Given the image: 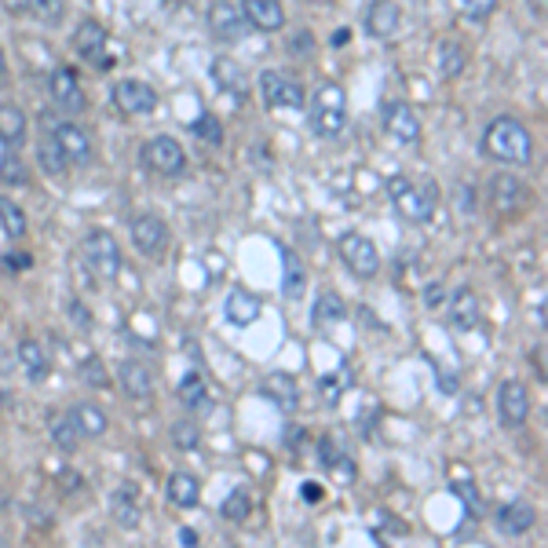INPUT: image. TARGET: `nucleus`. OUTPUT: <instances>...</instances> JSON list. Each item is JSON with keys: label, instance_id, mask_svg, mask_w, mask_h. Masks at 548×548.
<instances>
[{"label": "nucleus", "instance_id": "nucleus-47", "mask_svg": "<svg viewBox=\"0 0 548 548\" xmlns=\"http://www.w3.org/2000/svg\"><path fill=\"white\" fill-rule=\"evenodd\" d=\"M70 311H74V322H77V326H88V315H85V307H81V304H70Z\"/></svg>", "mask_w": 548, "mask_h": 548}, {"label": "nucleus", "instance_id": "nucleus-27", "mask_svg": "<svg viewBox=\"0 0 548 548\" xmlns=\"http://www.w3.org/2000/svg\"><path fill=\"white\" fill-rule=\"evenodd\" d=\"M180 402L187 406L190 413H209L212 410L209 388H205V380H201L198 373L183 377V384H180Z\"/></svg>", "mask_w": 548, "mask_h": 548}, {"label": "nucleus", "instance_id": "nucleus-26", "mask_svg": "<svg viewBox=\"0 0 548 548\" xmlns=\"http://www.w3.org/2000/svg\"><path fill=\"white\" fill-rule=\"evenodd\" d=\"M212 77H216V85H220L223 92L242 95V99H245V74H242V66L234 63V59L220 55V59L212 63Z\"/></svg>", "mask_w": 548, "mask_h": 548}, {"label": "nucleus", "instance_id": "nucleus-36", "mask_svg": "<svg viewBox=\"0 0 548 548\" xmlns=\"http://www.w3.org/2000/svg\"><path fill=\"white\" fill-rule=\"evenodd\" d=\"M30 11L44 26H55L66 15V0H30Z\"/></svg>", "mask_w": 548, "mask_h": 548}, {"label": "nucleus", "instance_id": "nucleus-9", "mask_svg": "<svg viewBox=\"0 0 548 548\" xmlns=\"http://www.w3.org/2000/svg\"><path fill=\"white\" fill-rule=\"evenodd\" d=\"M384 132H388L395 143L410 147L421 139V117L410 103H388L384 106Z\"/></svg>", "mask_w": 548, "mask_h": 548}, {"label": "nucleus", "instance_id": "nucleus-50", "mask_svg": "<svg viewBox=\"0 0 548 548\" xmlns=\"http://www.w3.org/2000/svg\"><path fill=\"white\" fill-rule=\"evenodd\" d=\"M180 541H187V545H194V541H198V534H194V530H180Z\"/></svg>", "mask_w": 548, "mask_h": 548}, {"label": "nucleus", "instance_id": "nucleus-10", "mask_svg": "<svg viewBox=\"0 0 548 548\" xmlns=\"http://www.w3.org/2000/svg\"><path fill=\"white\" fill-rule=\"evenodd\" d=\"M490 201H494L497 212H519L530 205V187L516 176H508V172H497L494 180H490Z\"/></svg>", "mask_w": 548, "mask_h": 548}, {"label": "nucleus", "instance_id": "nucleus-38", "mask_svg": "<svg viewBox=\"0 0 548 548\" xmlns=\"http://www.w3.org/2000/svg\"><path fill=\"white\" fill-rule=\"evenodd\" d=\"M0 180L4 183H15V187H22V183L30 180V172H26V165H22L15 154H8V158L0 161Z\"/></svg>", "mask_w": 548, "mask_h": 548}, {"label": "nucleus", "instance_id": "nucleus-43", "mask_svg": "<svg viewBox=\"0 0 548 548\" xmlns=\"http://www.w3.org/2000/svg\"><path fill=\"white\" fill-rule=\"evenodd\" d=\"M457 4H461L464 15H468V19H475V22L486 19V15L497 8V0H457Z\"/></svg>", "mask_w": 548, "mask_h": 548}, {"label": "nucleus", "instance_id": "nucleus-32", "mask_svg": "<svg viewBox=\"0 0 548 548\" xmlns=\"http://www.w3.org/2000/svg\"><path fill=\"white\" fill-rule=\"evenodd\" d=\"M435 63L443 70V77H461L464 66H468V55L457 41H443L439 44V52H435Z\"/></svg>", "mask_w": 548, "mask_h": 548}, {"label": "nucleus", "instance_id": "nucleus-42", "mask_svg": "<svg viewBox=\"0 0 548 548\" xmlns=\"http://www.w3.org/2000/svg\"><path fill=\"white\" fill-rule=\"evenodd\" d=\"M198 428H194V424L190 421H180V424H172V443L180 446V450H194V446H198Z\"/></svg>", "mask_w": 548, "mask_h": 548}, {"label": "nucleus", "instance_id": "nucleus-17", "mask_svg": "<svg viewBox=\"0 0 548 548\" xmlns=\"http://www.w3.org/2000/svg\"><path fill=\"white\" fill-rule=\"evenodd\" d=\"M132 242H136V249L143 256H158L165 249V242H169V231H165V223L158 216L143 212V216L132 220Z\"/></svg>", "mask_w": 548, "mask_h": 548}, {"label": "nucleus", "instance_id": "nucleus-51", "mask_svg": "<svg viewBox=\"0 0 548 548\" xmlns=\"http://www.w3.org/2000/svg\"><path fill=\"white\" fill-rule=\"evenodd\" d=\"M4 74H8V59H4V52H0V81H4Z\"/></svg>", "mask_w": 548, "mask_h": 548}, {"label": "nucleus", "instance_id": "nucleus-11", "mask_svg": "<svg viewBox=\"0 0 548 548\" xmlns=\"http://www.w3.org/2000/svg\"><path fill=\"white\" fill-rule=\"evenodd\" d=\"M48 92H52L55 103L63 106V110H70V114H81V110L88 106L85 88H81L74 70H66V66L52 70V77H48Z\"/></svg>", "mask_w": 548, "mask_h": 548}, {"label": "nucleus", "instance_id": "nucleus-2", "mask_svg": "<svg viewBox=\"0 0 548 548\" xmlns=\"http://www.w3.org/2000/svg\"><path fill=\"white\" fill-rule=\"evenodd\" d=\"M388 194L402 220L410 223H428L435 216V205H439V187L435 183H413L406 176L388 180Z\"/></svg>", "mask_w": 548, "mask_h": 548}, {"label": "nucleus", "instance_id": "nucleus-4", "mask_svg": "<svg viewBox=\"0 0 548 548\" xmlns=\"http://www.w3.org/2000/svg\"><path fill=\"white\" fill-rule=\"evenodd\" d=\"M85 264L92 267L95 278L114 282L121 274V245L110 231H92L85 238Z\"/></svg>", "mask_w": 548, "mask_h": 548}, {"label": "nucleus", "instance_id": "nucleus-13", "mask_svg": "<svg viewBox=\"0 0 548 548\" xmlns=\"http://www.w3.org/2000/svg\"><path fill=\"white\" fill-rule=\"evenodd\" d=\"M245 15H242V8L234 4V0H216L209 8V30H212V37H220V41H238L245 33Z\"/></svg>", "mask_w": 548, "mask_h": 548}, {"label": "nucleus", "instance_id": "nucleus-6", "mask_svg": "<svg viewBox=\"0 0 548 548\" xmlns=\"http://www.w3.org/2000/svg\"><path fill=\"white\" fill-rule=\"evenodd\" d=\"M497 417L505 428H523L530 417V388L523 380H505L497 388Z\"/></svg>", "mask_w": 548, "mask_h": 548}, {"label": "nucleus", "instance_id": "nucleus-3", "mask_svg": "<svg viewBox=\"0 0 548 548\" xmlns=\"http://www.w3.org/2000/svg\"><path fill=\"white\" fill-rule=\"evenodd\" d=\"M348 121V95L340 85H322L311 99V125L318 136H340V128Z\"/></svg>", "mask_w": 548, "mask_h": 548}, {"label": "nucleus", "instance_id": "nucleus-18", "mask_svg": "<svg viewBox=\"0 0 548 548\" xmlns=\"http://www.w3.org/2000/svg\"><path fill=\"white\" fill-rule=\"evenodd\" d=\"M402 26V8L395 4V0H373L366 11V30L373 33V37H395Z\"/></svg>", "mask_w": 548, "mask_h": 548}, {"label": "nucleus", "instance_id": "nucleus-41", "mask_svg": "<svg viewBox=\"0 0 548 548\" xmlns=\"http://www.w3.org/2000/svg\"><path fill=\"white\" fill-rule=\"evenodd\" d=\"M198 139H205V143H223V128H220V121L216 117H201V121H194V128H190Z\"/></svg>", "mask_w": 548, "mask_h": 548}, {"label": "nucleus", "instance_id": "nucleus-8", "mask_svg": "<svg viewBox=\"0 0 548 548\" xmlns=\"http://www.w3.org/2000/svg\"><path fill=\"white\" fill-rule=\"evenodd\" d=\"M340 256H344V264L359 274V278H373V274L380 271L377 245L369 242L366 234H359V231H351V234L340 238Z\"/></svg>", "mask_w": 548, "mask_h": 548}, {"label": "nucleus", "instance_id": "nucleus-5", "mask_svg": "<svg viewBox=\"0 0 548 548\" xmlns=\"http://www.w3.org/2000/svg\"><path fill=\"white\" fill-rule=\"evenodd\" d=\"M260 92L274 110H300L304 106V85L293 74H282V70H264L260 74Z\"/></svg>", "mask_w": 548, "mask_h": 548}, {"label": "nucleus", "instance_id": "nucleus-14", "mask_svg": "<svg viewBox=\"0 0 548 548\" xmlns=\"http://www.w3.org/2000/svg\"><path fill=\"white\" fill-rule=\"evenodd\" d=\"M52 139L63 147V154L70 158V165H88V161L95 158V147H92V136H88L81 125H70V121H63V125H55Z\"/></svg>", "mask_w": 548, "mask_h": 548}, {"label": "nucleus", "instance_id": "nucleus-29", "mask_svg": "<svg viewBox=\"0 0 548 548\" xmlns=\"http://www.w3.org/2000/svg\"><path fill=\"white\" fill-rule=\"evenodd\" d=\"M282 293L285 300H300L304 296V267H300V260H296V253H289V249H282Z\"/></svg>", "mask_w": 548, "mask_h": 548}, {"label": "nucleus", "instance_id": "nucleus-1", "mask_svg": "<svg viewBox=\"0 0 548 548\" xmlns=\"http://www.w3.org/2000/svg\"><path fill=\"white\" fill-rule=\"evenodd\" d=\"M483 150L494 161H505V165H530L534 161V139H530V128L519 117H494L486 125Z\"/></svg>", "mask_w": 548, "mask_h": 548}, {"label": "nucleus", "instance_id": "nucleus-15", "mask_svg": "<svg viewBox=\"0 0 548 548\" xmlns=\"http://www.w3.org/2000/svg\"><path fill=\"white\" fill-rule=\"evenodd\" d=\"M74 52L81 55V59H88V63L110 66V59H106V30H103V22L85 19L81 26H77V30H74Z\"/></svg>", "mask_w": 548, "mask_h": 548}, {"label": "nucleus", "instance_id": "nucleus-20", "mask_svg": "<svg viewBox=\"0 0 548 548\" xmlns=\"http://www.w3.org/2000/svg\"><path fill=\"white\" fill-rule=\"evenodd\" d=\"M117 380H121V388L136 402H147L154 395V373L143 362H121L117 366Z\"/></svg>", "mask_w": 548, "mask_h": 548}, {"label": "nucleus", "instance_id": "nucleus-46", "mask_svg": "<svg viewBox=\"0 0 548 548\" xmlns=\"http://www.w3.org/2000/svg\"><path fill=\"white\" fill-rule=\"evenodd\" d=\"M4 267H30V256H26V253L4 256Z\"/></svg>", "mask_w": 548, "mask_h": 548}, {"label": "nucleus", "instance_id": "nucleus-28", "mask_svg": "<svg viewBox=\"0 0 548 548\" xmlns=\"http://www.w3.org/2000/svg\"><path fill=\"white\" fill-rule=\"evenodd\" d=\"M19 362H22V369H26V377L30 380H44L48 377V355H44V348L37 344L33 337H26L19 344Z\"/></svg>", "mask_w": 548, "mask_h": 548}, {"label": "nucleus", "instance_id": "nucleus-39", "mask_svg": "<svg viewBox=\"0 0 548 548\" xmlns=\"http://www.w3.org/2000/svg\"><path fill=\"white\" fill-rule=\"evenodd\" d=\"M249 494H245V490H234L231 497H227V501H223V516L227 519H234V523H242L245 516H249Z\"/></svg>", "mask_w": 548, "mask_h": 548}, {"label": "nucleus", "instance_id": "nucleus-23", "mask_svg": "<svg viewBox=\"0 0 548 548\" xmlns=\"http://www.w3.org/2000/svg\"><path fill=\"white\" fill-rule=\"evenodd\" d=\"M26 139V114H22L15 103L0 106V143L4 147H19Z\"/></svg>", "mask_w": 548, "mask_h": 548}, {"label": "nucleus", "instance_id": "nucleus-31", "mask_svg": "<svg viewBox=\"0 0 548 548\" xmlns=\"http://www.w3.org/2000/svg\"><path fill=\"white\" fill-rule=\"evenodd\" d=\"M37 165H41L44 176H63L70 158H66L63 147H59L55 139H41V147H37Z\"/></svg>", "mask_w": 548, "mask_h": 548}, {"label": "nucleus", "instance_id": "nucleus-44", "mask_svg": "<svg viewBox=\"0 0 548 548\" xmlns=\"http://www.w3.org/2000/svg\"><path fill=\"white\" fill-rule=\"evenodd\" d=\"M289 52L293 55H311V33H296L289 41Z\"/></svg>", "mask_w": 548, "mask_h": 548}, {"label": "nucleus", "instance_id": "nucleus-40", "mask_svg": "<svg viewBox=\"0 0 548 548\" xmlns=\"http://www.w3.org/2000/svg\"><path fill=\"white\" fill-rule=\"evenodd\" d=\"M81 380H85L88 388H106L110 384V377H106V369L99 359H85L81 362Z\"/></svg>", "mask_w": 548, "mask_h": 548}, {"label": "nucleus", "instance_id": "nucleus-30", "mask_svg": "<svg viewBox=\"0 0 548 548\" xmlns=\"http://www.w3.org/2000/svg\"><path fill=\"white\" fill-rule=\"evenodd\" d=\"M169 497L176 501L180 508H194L198 505V497H201V486H198V479L190 472H176L169 479Z\"/></svg>", "mask_w": 548, "mask_h": 548}, {"label": "nucleus", "instance_id": "nucleus-35", "mask_svg": "<svg viewBox=\"0 0 548 548\" xmlns=\"http://www.w3.org/2000/svg\"><path fill=\"white\" fill-rule=\"evenodd\" d=\"M77 424H74V417L66 413V417H52V439H55V446L59 450H74L77 446Z\"/></svg>", "mask_w": 548, "mask_h": 548}, {"label": "nucleus", "instance_id": "nucleus-19", "mask_svg": "<svg viewBox=\"0 0 548 548\" xmlns=\"http://www.w3.org/2000/svg\"><path fill=\"white\" fill-rule=\"evenodd\" d=\"M242 15L249 26H256V30H282L285 26V8L282 0H245L242 4Z\"/></svg>", "mask_w": 548, "mask_h": 548}, {"label": "nucleus", "instance_id": "nucleus-24", "mask_svg": "<svg viewBox=\"0 0 548 548\" xmlns=\"http://www.w3.org/2000/svg\"><path fill=\"white\" fill-rule=\"evenodd\" d=\"M70 417H74L77 432L88 435V439H99V435H106V428H110V421H106V413L99 410V406H92V402H77Z\"/></svg>", "mask_w": 548, "mask_h": 548}, {"label": "nucleus", "instance_id": "nucleus-34", "mask_svg": "<svg viewBox=\"0 0 548 548\" xmlns=\"http://www.w3.org/2000/svg\"><path fill=\"white\" fill-rule=\"evenodd\" d=\"M0 227H4L8 238H22L26 227H30V223H26V212H22L11 198H0Z\"/></svg>", "mask_w": 548, "mask_h": 548}, {"label": "nucleus", "instance_id": "nucleus-49", "mask_svg": "<svg viewBox=\"0 0 548 548\" xmlns=\"http://www.w3.org/2000/svg\"><path fill=\"white\" fill-rule=\"evenodd\" d=\"M530 8H534V15H545V11H548V0H530Z\"/></svg>", "mask_w": 548, "mask_h": 548}, {"label": "nucleus", "instance_id": "nucleus-48", "mask_svg": "<svg viewBox=\"0 0 548 548\" xmlns=\"http://www.w3.org/2000/svg\"><path fill=\"white\" fill-rule=\"evenodd\" d=\"M304 497H307V501H318V497H322V490H318V483H307V486H304Z\"/></svg>", "mask_w": 548, "mask_h": 548}, {"label": "nucleus", "instance_id": "nucleus-12", "mask_svg": "<svg viewBox=\"0 0 548 548\" xmlns=\"http://www.w3.org/2000/svg\"><path fill=\"white\" fill-rule=\"evenodd\" d=\"M114 106L125 114H154L158 92L147 81H117L114 85Z\"/></svg>", "mask_w": 548, "mask_h": 548}, {"label": "nucleus", "instance_id": "nucleus-37", "mask_svg": "<svg viewBox=\"0 0 548 548\" xmlns=\"http://www.w3.org/2000/svg\"><path fill=\"white\" fill-rule=\"evenodd\" d=\"M114 519L121 523V527H139V508H136V501H132V494H117L114 497Z\"/></svg>", "mask_w": 548, "mask_h": 548}, {"label": "nucleus", "instance_id": "nucleus-33", "mask_svg": "<svg viewBox=\"0 0 548 548\" xmlns=\"http://www.w3.org/2000/svg\"><path fill=\"white\" fill-rule=\"evenodd\" d=\"M340 318H344V300L337 293H322L315 304V326L326 329V326H337Z\"/></svg>", "mask_w": 548, "mask_h": 548}, {"label": "nucleus", "instance_id": "nucleus-7", "mask_svg": "<svg viewBox=\"0 0 548 548\" xmlns=\"http://www.w3.org/2000/svg\"><path fill=\"white\" fill-rule=\"evenodd\" d=\"M143 165L154 169L158 176H180L187 169V154L172 136H158L143 147Z\"/></svg>", "mask_w": 548, "mask_h": 548}, {"label": "nucleus", "instance_id": "nucleus-45", "mask_svg": "<svg viewBox=\"0 0 548 548\" xmlns=\"http://www.w3.org/2000/svg\"><path fill=\"white\" fill-rule=\"evenodd\" d=\"M337 391H340L337 380H322V395H326V402H337Z\"/></svg>", "mask_w": 548, "mask_h": 548}, {"label": "nucleus", "instance_id": "nucleus-21", "mask_svg": "<svg viewBox=\"0 0 548 548\" xmlns=\"http://www.w3.org/2000/svg\"><path fill=\"white\" fill-rule=\"evenodd\" d=\"M483 322V307H479V300H475L472 289H457L454 300H450V326L454 329H475Z\"/></svg>", "mask_w": 548, "mask_h": 548}, {"label": "nucleus", "instance_id": "nucleus-22", "mask_svg": "<svg viewBox=\"0 0 548 548\" xmlns=\"http://www.w3.org/2000/svg\"><path fill=\"white\" fill-rule=\"evenodd\" d=\"M260 388H264V395L278 406V410H285V413L296 410V399H300V395H296V384L289 373H271V377H264Z\"/></svg>", "mask_w": 548, "mask_h": 548}, {"label": "nucleus", "instance_id": "nucleus-16", "mask_svg": "<svg viewBox=\"0 0 548 548\" xmlns=\"http://www.w3.org/2000/svg\"><path fill=\"white\" fill-rule=\"evenodd\" d=\"M494 523L505 538H523V534H530L534 523H538V508L530 505V501H512V505H505L497 512Z\"/></svg>", "mask_w": 548, "mask_h": 548}, {"label": "nucleus", "instance_id": "nucleus-25", "mask_svg": "<svg viewBox=\"0 0 548 548\" xmlns=\"http://www.w3.org/2000/svg\"><path fill=\"white\" fill-rule=\"evenodd\" d=\"M256 315H260V300L253 293H245V289H234L227 296V318H231L234 326H253Z\"/></svg>", "mask_w": 548, "mask_h": 548}]
</instances>
